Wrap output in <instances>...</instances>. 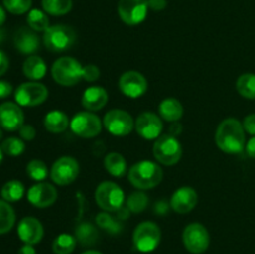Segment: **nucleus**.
Returning a JSON list of instances; mask_svg holds the SVG:
<instances>
[{
    "instance_id": "obj_40",
    "label": "nucleus",
    "mask_w": 255,
    "mask_h": 254,
    "mask_svg": "<svg viewBox=\"0 0 255 254\" xmlns=\"http://www.w3.org/2000/svg\"><path fill=\"white\" fill-rule=\"evenodd\" d=\"M243 127L246 132H248L252 136H255V114H251L244 119Z\"/></svg>"
},
{
    "instance_id": "obj_6",
    "label": "nucleus",
    "mask_w": 255,
    "mask_h": 254,
    "mask_svg": "<svg viewBox=\"0 0 255 254\" xmlns=\"http://www.w3.org/2000/svg\"><path fill=\"white\" fill-rule=\"evenodd\" d=\"M182 144L172 134H161L154 139L153 156L163 166H174L182 158Z\"/></svg>"
},
{
    "instance_id": "obj_12",
    "label": "nucleus",
    "mask_w": 255,
    "mask_h": 254,
    "mask_svg": "<svg viewBox=\"0 0 255 254\" xmlns=\"http://www.w3.org/2000/svg\"><path fill=\"white\" fill-rule=\"evenodd\" d=\"M104 126L111 134L117 137L127 136L134 128V121L125 110H110L104 117Z\"/></svg>"
},
{
    "instance_id": "obj_52",
    "label": "nucleus",
    "mask_w": 255,
    "mask_h": 254,
    "mask_svg": "<svg viewBox=\"0 0 255 254\" xmlns=\"http://www.w3.org/2000/svg\"><path fill=\"white\" fill-rule=\"evenodd\" d=\"M2 158H4V152H2L1 147H0V163L2 162Z\"/></svg>"
},
{
    "instance_id": "obj_16",
    "label": "nucleus",
    "mask_w": 255,
    "mask_h": 254,
    "mask_svg": "<svg viewBox=\"0 0 255 254\" xmlns=\"http://www.w3.org/2000/svg\"><path fill=\"white\" fill-rule=\"evenodd\" d=\"M24 111L16 102L6 101L0 105V127L5 131H19L24 125Z\"/></svg>"
},
{
    "instance_id": "obj_20",
    "label": "nucleus",
    "mask_w": 255,
    "mask_h": 254,
    "mask_svg": "<svg viewBox=\"0 0 255 254\" xmlns=\"http://www.w3.org/2000/svg\"><path fill=\"white\" fill-rule=\"evenodd\" d=\"M14 45L21 54L31 55L39 50V35L30 27H20L14 35Z\"/></svg>"
},
{
    "instance_id": "obj_13",
    "label": "nucleus",
    "mask_w": 255,
    "mask_h": 254,
    "mask_svg": "<svg viewBox=\"0 0 255 254\" xmlns=\"http://www.w3.org/2000/svg\"><path fill=\"white\" fill-rule=\"evenodd\" d=\"M117 11L125 24L134 26L144 21L148 12L147 0H119Z\"/></svg>"
},
{
    "instance_id": "obj_49",
    "label": "nucleus",
    "mask_w": 255,
    "mask_h": 254,
    "mask_svg": "<svg viewBox=\"0 0 255 254\" xmlns=\"http://www.w3.org/2000/svg\"><path fill=\"white\" fill-rule=\"evenodd\" d=\"M5 21H6V10H5L4 6L0 5V27L4 25Z\"/></svg>"
},
{
    "instance_id": "obj_10",
    "label": "nucleus",
    "mask_w": 255,
    "mask_h": 254,
    "mask_svg": "<svg viewBox=\"0 0 255 254\" xmlns=\"http://www.w3.org/2000/svg\"><path fill=\"white\" fill-rule=\"evenodd\" d=\"M70 128L82 138L96 137L102 129V122L99 117L90 111L77 112L70 121Z\"/></svg>"
},
{
    "instance_id": "obj_35",
    "label": "nucleus",
    "mask_w": 255,
    "mask_h": 254,
    "mask_svg": "<svg viewBox=\"0 0 255 254\" xmlns=\"http://www.w3.org/2000/svg\"><path fill=\"white\" fill-rule=\"evenodd\" d=\"M148 197L144 192H133V193L129 194V197L127 198L126 206L128 207L129 211L132 213H141L148 206Z\"/></svg>"
},
{
    "instance_id": "obj_45",
    "label": "nucleus",
    "mask_w": 255,
    "mask_h": 254,
    "mask_svg": "<svg viewBox=\"0 0 255 254\" xmlns=\"http://www.w3.org/2000/svg\"><path fill=\"white\" fill-rule=\"evenodd\" d=\"M129 212H131V211L128 209V207L122 206L121 208H120L117 212H115V213H116V218L119 219V221H124V219L128 218Z\"/></svg>"
},
{
    "instance_id": "obj_51",
    "label": "nucleus",
    "mask_w": 255,
    "mask_h": 254,
    "mask_svg": "<svg viewBox=\"0 0 255 254\" xmlns=\"http://www.w3.org/2000/svg\"><path fill=\"white\" fill-rule=\"evenodd\" d=\"M82 254H102V253L99 251H86V252H84Z\"/></svg>"
},
{
    "instance_id": "obj_18",
    "label": "nucleus",
    "mask_w": 255,
    "mask_h": 254,
    "mask_svg": "<svg viewBox=\"0 0 255 254\" xmlns=\"http://www.w3.org/2000/svg\"><path fill=\"white\" fill-rule=\"evenodd\" d=\"M17 236L25 244H37L44 237V227L35 217H24L17 226Z\"/></svg>"
},
{
    "instance_id": "obj_26",
    "label": "nucleus",
    "mask_w": 255,
    "mask_h": 254,
    "mask_svg": "<svg viewBox=\"0 0 255 254\" xmlns=\"http://www.w3.org/2000/svg\"><path fill=\"white\" fill-rule=\"evenodd\" d=\"M75 237H76L77 242L81 243L82 246H94L99 241V231H97V228L92 223L84 222V223L79 224L76 227V229H75Z\"/></svg>"
},
{
    "instance_id": "obj_28",
    "label": "nucleus",
    "mask_w": 255,
    "mask_h": 254,
    "mask_svg": "<svg viewBox=\"0 0 255 254\" xmlns=\"http://www.w3.org/2000/svg\"><path fill=\"white\" fill-rule=\"evenodd\" d=\"M16 216L15 211L9 202L0 199V234H5L10 232L14 227Z\"/></svg>"
},
{
    "instance_id": "obj_29",
    "label": "nucleus",
    "mask_w": 255,
    "mask_h": 254,
    "mask_svg": "<svg viewBox=\"0 0 255 254\" xmlns=\"http://www.w3.org/2000/svg\"><path fill=\"white\" fill-rule=\"evenodd\" d=\"M41 6L46 14L62 16L72 9V0H41Z\"/></svg>"
},
{
    "instance_id": "obj_5",
    "label": "nucleus",
    "mask_w": 255,
    "mask_h": 254,
    "mask_svg": "<svg viewBox=\"0 0 255 254\" xmlns=\"http://www.w3.org/2000/svg\"><path fill=\"white\" fill-rule=\"evenodd\" d=\"M95 201L104 212L115 213L125 203V192L117 183L105 181L95 191Z\"/></svg>"
},
{
    "instance_id": "obj_47",
    "label": "nucleus",
    "mask_w": 255,
    "mask_h": 254,
    "mask_svg": "<svg viewBox=\"0 0 255 254\" xmlns=\"http://www.w3.org/2000/svg\"><path fill=\"white\" fill-rule=\"evenodd\" d=\"M17 254H36V251H35L34 246H31V244H24L17 251Z\"/></svg>"
},
{
    "instance_id": "obj_41",
    "label": "nucleus",
    "mask_w": 255,
    "mask_h": 254,
    "mask_svg": "<svg viewBox=\"0 0 255 254\" xmlns=\"http://www.w3.org/2000/svg\"><path fill=\"white\" fill-rule=\"evenodd\" d=\"M12 94V85L5 80H0V99H6Z\"/></svg>"
},
{
    "instance_id": "obj_8",
    "label": "nucleus",
    "mask_w": 255,
    "mask_h": 254,
    "mask_svg": "<svg viewBox=\"0 0 255 254\" xmlns=\"http://www.w3.org/2000/svg\"><path fill=\"white\" fill-rule=\"evenodd\" d=\"M161 242V229L154 222L139 223L133 232V244L142 253L153 252Z\"/></svg>"
},
{
    "instance_id": "obj_30",
    "label": "nucleus",
    "mask_w": 255,
    "mask_h": 254,
    "mask_svg": "<svg viewBox=\"0 0 255 254\" xmlns=\"http://www.w3.org/2000/svg\"><path fill=\"white\" fill-rule=\"evenodd\" d=\"M26 22L30 29L36 32H45L50 27L49 16L45 11L39 9H31L27 14Z\"/></svg>"
},
{
    "instance_id": "obj_31",
    "label": "nucleus",
    "mask_w": 255,
    "mask_h": 254,
    "mask_svg": "<svg viewBox=\"0 0 255 254\" xmlns=\"http://www.w3.org/2000/svg\"><path fill=\"white\" fill-rule=\"evenodd\" d=\"M236 87L242 97L255 100V74L247 72V74L241 75L237 80Z\"/></svg>"
},
{
    "instance_id": "obj_48",
    "label": "nucleus",
    "mask_w": 255,
    "mask_h": 254,
    "mask_svg": "<svg viewBox=\"0 0 255 254\" xmlns=\"http://www.w3.org/2000/svg\"><path fill=\"white\" fill-rule=\"evenodd\" d=\"M182 132V125L178 122H172V126L169 127V134L177 137Z\"/></svg>"
},
{
    "instance_id": "obj_42",
    "label": "nucleus",
    "mask_w": 255,
    "mask_h": 254,
    "mask_svg": "<svg viewBox=\"0 0 255 254\" xmlns=\"http://www.w3.org/2000/svg\"><path fill=\"white\" fill-rule=\"evenodd\" d=\"M148 2V9L153 11H161L167 6V0H147Z\"/></svg>"
},
{
    "instance_id": "obj_22",
    "label": "nucleus",
    "mask_w": 255,
    "mask_h": 254,
    "mask_svg": "<svg viewBox=\"0 0 255 254\" xmlns=\"http://www.w3.org/2000/svg\"><path fill=\"white\" fill-rule=\"evenodd\" d=\"M47 67L44 60L36 55L26 57V60L22 64V72L25 77H27L31 81H39L46 75Z\"/></svg>"
},
{
    "instance_id": "obj_53",
    "label": "nucleus",
    "mask_w": 255,
    "mask_h": 254,
    "mask_svg": "<svg viewBox=\"0 0 255 254\" xmlns=\"http://www.w3.org/2000/svg\"><path fill=\"white\" fill-rule=\"evenodd\" d=\"M1 139H2V128L0 127V141H1Z\"/></svg>"
},
{
    "instance_id": "obj_23",
    "label": "nucleus",
    "mask_w": 255,
    "mask_h": 254,
    "mask_svg": "<svg viewBox=\"0 0 255 254\" xmlns=\"http://www.w3.org/2000/svg\"><path fill=\"white\" fill-rule=\"evenodd\" d=\"M159 116L168 122H178L183 116V106L174 97H167L159 104Z\"/></svg>"
},
{
    "instance_id": "obj_39",
    "label": "nucleus",
    "mask_w": 255,
    "mask_h": 254,
    "mask_svg": "<svg viewBox=\"0 0 255 254\" xmlns=\"http://www.w3.org/2000/svg\"><path fill=\"white\" fill-rule=\"evenodd\" d=\"M19 134L20 138L24 141H32L36 136V129L31 125H22L19 129Z\"/></svg>"
},
{
    "instance_id": "obj_2",
    "label": "nucleus",
    "mask_w": 255,
    "mask_h": 254,
    "mask_svg": "<svg viewBox=\"0 0 255 254\" xmlns=\"http://www.w3.org/2000/svg\"><path fill=\"white\" fill-rule=\"evenodd\" d=\"M163 179V171L158 163L152 161H139L128 171V181L134 188L146 191L158 186Z\"/></svg>"
},
{
    "instance_id": "obj_50",
    "label": "nucleus",
    "mask_w": 255,
    "mask_h": 254,
    "mask_svg": "<svg viewBox=\"0 0 255 254\" xmlns=\"http://www.w3.org/2000/svg\"><path fill=\"white\" fill-rule=\"evenodd\" d=\"M4 40H5V31L1 29V27H0V44H1Z\"/></svg>"
},
{
    "instance_id": "obj_11",
    "label": "nucleus",
    "mask_w": 255,
    "mask_h": 254,
    "mask_svg": "<svg viewBox=\"0 0 255 254\" xmlns=\"http://www.w3.org/2000/svg\"><path fill=\"white\" fill-rule=\"evenodd\" d=\"M183 244L192 254H202L208 249L211 237L201 223H191L183 231Z\"/></svg>"
},
{
    "instance_id": "obj_14",
    "label": "nucleus",
    "mask_w": 255,
    "mask_h": 254,
    "mask_svg": "<svg viewBox=\"0 0 255 254\" xmlns=\"http://www.w3.org/2000/svg\"><path fill=\"white\" fill-rule=\"evenodd\" d=\"M119 87L125 96L129 99H138L148 90L146 77L138 71H126L119 80Z\"/></svg>"
},
{
    "instance_id": "obj_9",
    "label": "nucleus",
    "mask_w": 255,
    "mask_h": 254,
    "mask_svg": "<svg viewBox=\"0 0 255 254\" xmlns=\"http://www.w3.org/2000/svg\"><path fill=\"white\" fill-rule=\"evenodd\" d=\"M80 173L79 162L70 156H62L55 161L50 169V177L57 186H67L76 181Z\"/></svg>"
},
{
    "instance_id": "obj_7",
    "label": "nucleus",
    "mask_w": 255,
    "mask_h": 254,
    "mask_svg": "<svg viewBox=\"0 0 255 254\" xmlns=\"http://www.w3.org/2000/svg\"><path fill=\"white\" fill-rule=\"evenodd\" d=\"M49 96V90L44 84L37 81H27L19 85L14 92L15 102L20 106L34 107L44 104Z\"/></svg>"
},
{
    "instance_id": "obj_38",
    "label": "nucleus",
    "mask_w": 255,
    "mask_h": 254,
    "mask_svg": "<svg viewBox=\"0 0 255 254\" xmlns=\"http://www.w3.org/2000/svg\"><path fill=\"white\" fill-rule=\"evenodd\" d=\"M100 77V69L96 65H86L82 70V80L89 82L96 81Z\"/></svg>"
},
{
    "instance_id": "obj_1",
    "label": "nucleus",
    "mask_w": 255,
    "mask_h": 254,
    "mask_svg": "<svg viewBox=\"0 0 255 254\" xmlns=\"http://www.w3.org/2000/svg\"><path fill=\"white\" fill-rule=\"evenodd\" d=\"M216 144L226 153H239L246 149V129L237 119L229 117L218 125L216 131Z\"/></svg>"
},
{
    "instance_id": "obj_32",
    "label": "nucleus",
    "mask_w": 255,
    "mask_h": 254,
    "mask_svg": "<svg viewBox=\"0 0 255 254\" xmlns=\"http://www.w3.org/2000/svg\"><path fill=\"white\" fill-rule=\"evenodd\" d=\"M76 237L62 233L55 238L54 243H52V251L55 254H71L76 248Z\"/></svg>"
},
{
    "instance_id": "obj_3",
    "label": "nucleus",
    "mask_w": 255,
    "mask_h": 254,
    "mask_svg": "<svg viewBox=\"0 0 255 254\" xmlns=\"http://www.w3.org/2000/svg\"><path fill=\"white\" fill-rule=\"evenodd\" d=\"M77 39L76 31L69 25L57 24L44 32L42 41L45 47L52 52H62L71 49Z\"/></svg>"
},
{
    "instance_id": "obj_25",
    "label": "nucleus",
    "mask_w": 255,
    "mask_h": 254,
    "mask_svg": "<svg viewBox=\"0 0 255 254\" xmlns=\"http://www.w3.org/2000/svg\"><path fill=\"white\" fill-rule=\"evenodd\" d=\"M105 168L111 176L121 178L127 173V163L125 157L119 152H111L105 157Z\"/></svg>"
},
{
    "instance_id": "obj_4",
    "label": "nucleus",
    "mask_w": 255,
    "mask_h": 254,
    "mask_svg": "<svg viewBox=\"0 0 255 254\" xmlns=\"http://www.w3.org/2000/svg\"><path fill=\"white\" fill-rule=\"evenodd\" d=\"M84 66L74 57H60L51 67V75L55 82L61 86H75L82 80Z\"/></svg>"
},
{
    "instance_id": "obj_34",
    "label": "nucleus",
    "mask_w": 255,
    "mask_h": 254,
    "mask_svg": "<svg viewBox=\"0 0 255 254\" xmlns=\"http://www.w3.org/2000/svg\"><path fill=\"white\" fill-rule=\"evenodd\" d=\"M0 147H1L4 154L10 157H17L24 153L25 151L24 139L19 138V137H7L1 142Z\"/></svg>"
},
{
    "instance_id": "obj_24",
    "label": "nucleus",
    "mask_w": 255,
    "mask_h": 254,
    "mask_svg": "<svg viewBox=\"0 0 255 254\" xmlns=\"http://www.w3.org/2000/svg\"><path fill=\"white\" fill-rule=\"evenodd\" d=\"M44 126L51 133H61L66 131L67 127L70 126L69 117L65 112L54 110V111L47 112L44 119Z\"/></svg>"
},
{
    "instance_id": "obj_19",
    "label": "nucleus",
    "mask_w": 255,
    "mask_h": 254,
    "mask_svg": "<svg viewBox=\"0 0 255 254\" xmlns=\"http://www.w3.org/2000/svg\"><path fill=\"white\" fill-rule=\"evenodd\" d=\"M197 203H198V194L192 187L188 186L178 188L171 197V208L179 214H186L193 211Z\"/></svg>"
},
{
    "instance_id": "obj_21",
    "label": "nucleus",
    "mask_w": 255,
    "mask_h": 254,
    "mask_svg": "<svg viewBox=\"0 0 255 254\" xmlns=\"http://www.w3.org/2000/svg\"><path fill=\"white\" fill-rule=\"evenodd\" d=\"M107 101H109V94L101 86H91L86 89L81 99L82 106L90 112L104 109Z\"/></svg>"
},
{
    "instance_id": "obj_27",
    "label": "nucleus",
    "mask_w": 255,
    "mask_h": 254,
    "mask_svg": "<svg viewBox=\"0 0 255 254\" xmlns=\"http://www.w3.org/2000/svg\"><path fill=\"white\" fill-rule=\"evenodd\" d=\"M25 194V187L17 179H11V181L6 182L4 186L1 187V191H0V196L1 199L12 203V202H17L24 197Z\"/></svg>"
},
{
    "instance_id": "obj_17",
    "label": "nucleus",
    "mask_w": 255,
    "mask_h": 254,
    "mask_svg": "<svg viewBox=\"0 0 255 254\" xmlns=\"http://www.w3.org/2000/svg\"><path fill=\"white\" fill-rule=\"evenodd\" d=\"M57 199V191L52 184L39 182L27 191V201L36 208H47Z\"/></svg>"
},
{
    "instance_id": "obj_33",
    "label": "nucleus",
    "mask_w": 255,
    "mask_h": 254,
    "mask_svg": "<svg viewBox=\"0 0 255 254\" xmlns=\"http://www.w3.org/2000/svg\"><path fill=\"white\" fill-rule=\"evenodd\" d=\"M26 173L34 181L44 182L49 176V169L41 159H31L26 166Z\"/></svg>"
},
{
    "instance_id": "obj_36",
    "label": "nucleus",
    "mask_w": 255,
    "mask_h": 254,
    "mask_svg": "<svg viewBox=\"0 0 255 254\" xmlns=\"http://www.w3.org/2000/svg\"><path fill=\"white\" fill-rule=\"evenodd\" d=\"M96 223L102 229H105V231L110 232L112 234L120 233L122 229V226L120 224L119 219H115L109 212H102V213L97 214Z\"/></svg>"
},
{
    "instance_id": "obj_43",
    "label": "nucleus",
    "mask_w": 255,
    "mask_h": 254,
    "mask_svg": "<svg viewBox=\"0 0 255 254\" xmlns=\"http://www.w3.org/2000/svg\"><path fill=\"white\" fill-rule=\"evenodd\" d=\"M9 69V59H7L6 54L0 50V76L5 74Z\"/></svg>"
},
{
    "instance_id": "obj_15",
    "label": "nucleus",
    "mask_w": 255,
    "mask_h": 254,
    "mask_svg": "<svg viewBox=\"0 0 255 254\" xmlns=\"http://www.w3.org/2000/svg\"><path fill=\"white\" fill-rule=\"evenodd\" d=\"M134 128H136L137 133L144 139H157L162 133L163 129V122H162L161 117L157 116L153 112H142L138 117H137L136 122H134Z\"/></svg>"
},
{
    "instance_id": "obj_37",
    "label": "nucleus",
    "mask_w": 255,
    "mask_h": 254,
    "mask_svg": "<svg viewBox=\"0 0 255 254\" xmlns=\"http://www.w3.org/2000/svg\"><path fill=\"white\" fill-rule=\"evenodd\" d=\"M32 0H2V6L14 15H22L31 10Z\"/></svg>"
},
{
    "instance_id": "obj_46",
    "label": "nucleus",
    "mask_w": 255,
    "mask_h": 254,
    "mask_svg": "<svg viewBox=\"0 0 255 254\" xmlns=\"http://www.w3.org/2000/svg\"><path fill=\"white\" fill-rule=\"evenodd\" d=\"M168 211V204L163 201H159L156 203V207H154V212L158 214H164Z\"/></svg>"
},
{
    "instance_id": "obj_44",
    "label": "nucleus",
    "mask_w": 255,
    "mask_h": 254,
    "mask_svg": "<svg viewBox=\"0 0 255 254\" xmlns=\"http://www.w3.org/2000/svg\"><path fill=\"white\" fill-rule=\"evenodd\" d=\"M246 152L251 158H255V136L252 137L246 144Z\"/></svg>"
}]
</instances>
